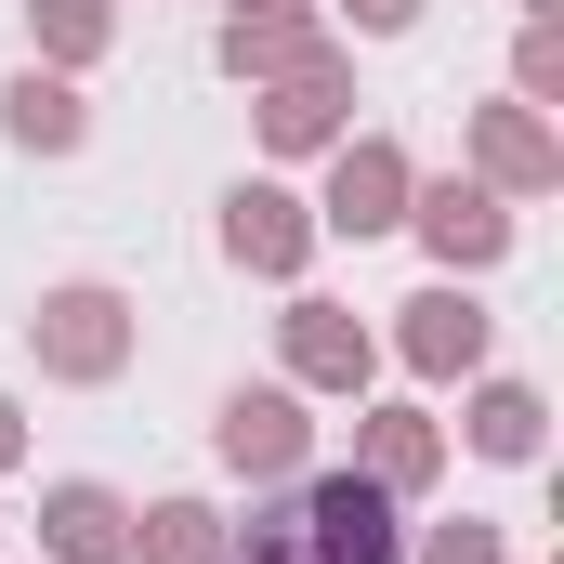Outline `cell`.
Masks as SVG:
<instances>
[{
    "label": "cell",
    "instance_id": "cell-1",
    "mask_svg": "<svg viewBox=\"0 0 564 564\" xmlns=\"http://www.w3.org/2000/svg\"><path fill=\"white\" fill-rule=\"evenodd\" d=\"M315 552H328V564H394L381 486H315Z\"/></svg>",
    "mask_w": 564,
    "mask_h": 564
},
{
    "label": "cell",
    "instance_id": "cell-2",
    "mask_svg": "<svg viewBox=\"0 0 564 564\" xmlns=\"http://www.w3.org/2000/svg\"><path fill=\"white\" fill-rule=\"evenodd\" d=\"M224 446H237V459H263V473H276V459H302L289 394H237V408H224Z\"/></svg>",
    "mask_w": 564,
    "mask_h": 564
},
{
    "label": "cell",
    "instance_id": "cell-3",
    "mask_svg": "<svg viewBox=\"0 0 564 564\" xmlns=\"http://www.w3.org/2000/svg\"><path fill=\"white\" fill-rule=\"evenodd\" d=\"M53 552H66V564H106V552H119V512H106L93 486H66V499H53Z\"/></svg>",
    "mask_w": 564,
    "mask_h": 564
},
{
    "label": "cell",
    "instance_id": "cell-4",
    "mask_svg": "<svg viewBox=\"0 0 564 564\" xmlns=\"http://www.w3.org/2000/svg\"><path fill=\"white\" fill-rule=\"evenodd\" d=\"M53 315H66V328H53V355H66V368H106V355H119V328H106L119 302H106V289H79V302H53Z\"/></svg>",
    "mask_w": 564,
    "mask_h": 564
},
{
    "label": "cell",
    "instance_id": "cell-5",
    "mask_svg": "<svg viewBox=\"0 0 564 564\" xmlns=\"http://www.w3.org/2000/svg\"><path fill=\"white\" fill-rule=\"evenodd\" d=\"M341 224H394V158H341Z\"/></svg>",
    "mask_w": 564,
    "mask_h": 564
},
{
    "label": "cell",
    "instance_id": "cell-6",
    "mask_svg": "<svg viewBox=\"0 0 564 564\" xmlns=\"http://www.w3.org/2000/svg\"><path fill=\"white\" fill-rule=\"evenodd\" d=\"M237 250H250V263H289V250H302L289 197H237Z\"/></svg>",
    "mask_w": 564,
    "mask_h": 564
},
{
    "label": "cell",
    "instance_id": "cell-7",
    "mask_svg": "<svg viewBox=\"0 0 564 564\" xmlns=\"http://www.w3.org/2000/svg\"><path fill=\"white\" fill-rule=\"evenodd\" d=\"M13 132H26V144H66V132H79V106H66L53 79H26V93H13Z\"/></svg>",
    "mask_w": 564,
    "mask_h": 564
},
{
    "label": "cell",
    "instance_id": "cell-8",
    "mask_svg": "<svg viewBox=\"0 0 564 564\" xmlns=\"http://www.w3.org/2000/svg\"><path fill=\"white\" fill-rule=\"evenodd\" d=\"M486 446H499V459H525V446H539V394H486Z\"/></svg>",
    "mask_w": 564,
    "mask_h": 564
},
{
    "label": "cell",
    "instance_id": "cell-9",
    "mask_svg": "<svg viewBox=\"0 0 564 564\" xmlns=\"http://www.w3.org/2000/svg\"><path fill=\"white\" fill-rule=\"evenodd\" d=\"M433 237H446V250H499V210H486V197H433Z\"/></svg>",
    "mask_w": 564,
    "mask_h": 564
},
{
    "label": "cell",
    "instance_id": "cell-10",
    "mask_svg": "<svg viewBox=\"0 0 564 564\" xmlns=\"http://www.w3.org/2000/svg\"><path fill=\"white\" fill-rule=\"evenodd\" d=\"M473 341H486V328H473V302H421V355H433V368H446V355H473Z\"/></svg>",
    "mask_w": 564,
    "mask_h": 564
},
{
    "label": "cell",
    "instance_id": "cell-11",
    "mask_svg": "<svg viewBox=\"0 0 564 564\" xmlns=\"http://www.w3.org/2000/svg\"><path fill=\"white\" fill-rule=\"evenodd\" d=\"M158 564H210V512H158Z\"/></svg>",
    "mask_w": 564,
    "mask_h": 564
},
{
    "label": "cell",
    "instance_id": "cell-12",
    "mask_svg": "<svg viewBox=\"0 0 564 564\" xmlns=\"http://www.w3.org/2000/svg\"><path fill=\"white\" fill-rule=\"evenodd\" d=\"M433 564H499V539H486V525H446V539H433Z\"/></svg>",
    "mask_w": 564,
    "mask_h": 564
},
{
    "label": "cell",
    "instance_id": "cell-13",
    "mask_svg": "<svg viewBox=\"0 0 564 564\" xmlns=\"http://www.w3.org/2000/svg\"><path fill=\"white\" fill-rule=\"evenodd\" d=\"M355 13H368V26H394V13H408V0H355Z\"/></svg>",
    "mask_w": 564,
    "mask_h": 564
}]
</instances>
